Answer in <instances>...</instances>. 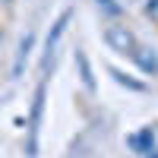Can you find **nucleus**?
<instances>
[{
  "label": "nucleus",
  "instance_id": "1",
  "mask_svg": "<svg viewBox=\"0 0 158 158\" xmlns=\"http://www.w3.org/2000/svg\"><path fill=\"white\" fill-rule=\"evenodd\" d=\"M44 98H48V82H38L35 98H32L29 127H25V155L29 158L38 155V133H41V120H44Z\"/></svg>",
  "mask_w": 158,
  "mask_h": 158
},
{
  "label": "nucleus",
  "instance_id": "2",
  "mask_svg": "<svg viewBox=\"0 0 158 158\" xmlns=\"http://www.w3.org/2000/svg\"><path fill=\"white\" fill-rule=\"evenodd\" d=\"M104 41H108V48L111 51H117V54H133L136 51V35L127 29V25H120V22H111L108 29H104Z\"/></svg>",
  "mask_w": 158,
  "mask_h": 158
},
{
  "label": "nucleus",
  "instance_id": "3",
  "mask_svg": "<svg viewBox=\"0 0 158 158\" xmlns=\"http://www.w3.org/2000/svg\"><path fill=\"white\" fill-rule=\"evenodd\" d=\"M70 16H73V10H63L60 16L54 19L51 32H48V41H44V60H41V67H44V70L51 67V57L57 54V44H60V38H63V32H67V25H70Z\"/></svg>",
  "mask_w": 158,
  "mask_h": 158
},
{
  "label": "nucleus",
  "instance_id": "4",
  "mask_svg": "<svg viewBox=\"0 0 158 158\" xmlns=\"http://www.w3.org/2000/svg\"><path fill=\"white\" fill-rule=\"evenodd\" d=\"M32 44H35V32L29 29V32L22 35V41H19L16 60H13V79H19V76H22V67H25V60H29V54H32Z\"/></svg>",
  "mask_w": 158,
  "mask_h": 158
},
{
  "label": "nucleus",
  "instance_id": "5",
  "mask_svg": "<svg viewBox=\"0 0 158 158\" xmlns=\"http://www.w3.org/2000/svg\"><path fill=\"white\" fill-rule=\"evenodd\" d=\"M76 67H79V79H82L85 92L95 95V76H92V63H89V57H85L82 48H76Z\"/></svg>",
  "mask_w": 158,
  "mask_h": 158
},
{
  "label": "nucleus",
  "instance_id": "6",
  "mask_svg": "<svg viewBox=\"0 0 158 158\" xmlns=\"http://www.w3.org/2000/svg\"><path fill=\"white\" fill-rule=\"evenodd\" d=\"M130 57H133V60L139 63V70H146V73H158V57L152 54L149 48L136 44V51H133V54H130Z\"/></svg>",
  "mask_w": 158,
  "mask_h": 158
},
{
  "label": "nucleus",
  "instance_id": "7",
  "mask_svg": "<svg viewBox=\"0 0 158 158\" xmlns=\"http://www.w3.org/2000/svg\"><path fill=\"white\" fill-rule=\"evenodd\" d=\"M108 73L117 79V82H120V85H127V89H133V92H146V85H142V82H136V79H130L127 73H120V70H117V67H108Z\"/></svg>",
  "mask_w": 158,
  "mask_h": 158
},
{
  "label": "nucleus",
  "instance_id": "8",
  "mask_svg": "<svg viewBox=\"0 0 158 158\" xmlns=\"http://www.w3.org/2000/svg\"><path fill=\"white\" fill-rule=\"evenodd\" d=\"M95 3H98V10L104 13V16H114V19H117V16L123 13V6H120V3H114V0H95Z\"/></svg>",
  "mask_w": 158,
  "mask_h": 158
},
{
  "label": "nucleus",
  "instance_id": "9",
  "mask_svg": "<svg viewBox=\"0 0 158 158\" xmlns=\"http://www.w3.org/2000/svg\"><path fill=\"white\" fill-rule=\"evenodd\" d=\"M146 13H149L152 19H158V0H149V3H146Z\"/></svg>",
  "mask_w": 158,
  "mask_h": 158
}]
</instances>
